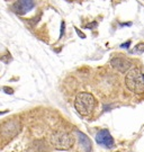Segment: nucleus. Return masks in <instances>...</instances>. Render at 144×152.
<instances>
[{
  "instance_id": "obj_1",
  "label": "nucleus",
  "mask_w": 144,
  "mask_h": 152,
  "mask_svg": "<svg viewBox=\"0 0 144 152\" xmlns=\"http://www.w3.org/2000/svg\"><path fill=\"white\" fill-rule=\"evenodd\" d=\"M96 106V99L89 92H80L75 100V108L82 116H89Z\"/></svg>"
},
{
  "instance_id": "obj_2",
  "label": "nucleus",
  "mask_w": 144,
  "mask_h": 152,
  "mask_svg": "<svg viewBox=\"0 0 144 152\" xmlns=\"http://www.w3.org/2000/svg\"><path fill=\"white\" fill-rule=\"evenodd\" d=\"M126 87L134 94L144 92V75L137 68H133L127 72L125 78Z\"/></svg>"
},
{
  "instance_id": "obj_3",
  "label": "nucleus",
  "mask_w": 144,
  "mask_h": 152,
  "mask_svg": "<svg viewBox=\"0 0 144 152\" xmlns=\"http://www.w3.org/2000/svg\"><path fill=\"white\" fill-rule=\"evenodd\" d=\"M51 143L56 150H61V151H67L72 148L73 145V139L70 135L69 133L60 131L54 133L52 137H51Z\"/></svg>"
},
{
  "instance_id": "obj_4",
  "label": "nucleus",
  "mask_w": 144,
  "mask_h": 152,
  "mask_svg": "<svg viewBox=\"0 0 144 152\" xmlns=\"http://www.w3.org/2000/svg\"><path fill=\"white\" fill-rule=\"evenodd\" d=\"M110 65L114 69L124 73L126 71H129L131 66H132V61L127 58H125V56L118 55V56H114L110 60Z\"/></svg>"
},
{
  "instance_id": "obj_5",
  "label": "nucleus",
  "mask_w": 144,
  "mask_h": 152,
  "mask_svg": "<svg viewBox=\"0 0 144 152\" xmlns=\"http://www.w3.org/2000/svg\"><path fill=\"white\" fill-rule=\"evenodd\" d=\"M19 129H20L19 121H8L1 126V133H2V136L5 137H12L19 132Z\"/></svg>"
},
{
  "instance_id": "obj_6",
  "label": "nucleus",
  "mask_w": 144,
  "mask_h": 152,
  "mask_svg": "<svg viewBox=\"0 0 144 152\" xmlns=\"http://www.w3.org/2000/svg\"><path fill=\"white\" fill-rule=\"evenodd\" d=\"M96 141L98 144H102L105 148H108V149H113L115 147V142H114V139L113 136L110 135L109 131L104 129V130H100L96 135Z\"/></svg>"
},
{
  "instance_id": "obj_7",
  "label": "nucleus",
  "mask_w": 144,
  "mask_h": 152,
  "mask_svg": "<svg viewBox=\"0 0 144 152\" xmlns=\"http://www.w3.org/2000/svg\"><path fill=\"white\" fill-rule=\"evenodd\" d=\"M33 8L34 0H17V2L14 5V10L19 15H25L26 12L32 10Z\"/></svg>"
},
{
  "instance_id": "obj_8",
  "label": "nucleus",
  "mask_w": 144,
  "mask_h": 152,
  "mask_svg": "<svg viewBox=\"0 0 144 152\" xmlns=\"http://www.w3.org/2000/svg\"><path fill=\"white\" fill-rule=\"evenodd\" d=\"M78 136H79V140H80V144L82 149L85 150L86 152H90L91 151V141L88 136L81 133V132H78Z\"/></svg>"
},
{
  "instance_id": "obj_9",
  "label": "nucleus",
  "mask_w": 144,
  "mask_h": 152,
  "mask_svg": "<svg viewBox=\"0 0 144 152\" xmlns=\"http://www.w3.org/2000/svg\"><path fill=\"white\" fill-rule=\"evenodd\" d=\"M134 53H143L144 52V43H139L133 51Z\"/></svg>"
},
{
  "instance_id": "obj_10",
  "label": "nucleus",
  "mask_w": 144,
  "mask_h": 152,
  "mask_svg": "<svg viewBox=\"0 0 144 152\" xmlns=\"http://www.w3.org/2000/svg\"><path fill=\"white\" fill-rule=\"evenodd\" d=\"M4 89H5V91H6V92H9V94H12V92H14V91H12V89H11V88H7V87H5Z\"/></svg>"
},
{
  "instance_id": "obj_11",
  "label": "nucleus",
  "mask_w": 144,
  "mask_h": 152,
  "mask_svg": "<svg viewBox=\"0 0 144 152\" xmlns=\"http://www.w3.org/2000/svg\"><path fill=\"white\" fill-rule=\"evenodd\" d=\"M129 44H131V42H129V41H128L127 43H124V44H122V45H121V48H128V46H129Z\"/></svg>"
},
{
  "instance_id": "obj_12",
  "label": "nucleus",
  "mask_w": 144,
  "mask_h": 152,
  "mask_svg": "<svg viewBox=\"0 0 144 152\" xmlns=\"http://www.w3.org/2000/svg\"><path fill=\"white\" fill-rule=\"evenodd\" d=\"M5 113H6V112H0V115H1V114H5Z\"/></svg>"
},
{
  "instance_id": "obj_13",
  "label": "nucleus",
  "mask_w": 144,
  "mask_h": 152,
  "mask_svg": "<svg viewBox=\"0 0 144 152\" xmlns=\"http://www.w3.org/2000/svg\"><path fill=\"white\" fill-rule=\"evenodd\" d=\"M69 1H77V0H69Z\"/></svg>"
},
{
  "instance_id": "obj_14",
  "label": "nucleus",
  "mask_w": 144,
  "mask_h": 152,
  "mask_svg": "<svg viewBox=\"0 0 144 152\" xmlns=\"http://www.w3.org/2000/svg\"><path fill=\"white\" fill-rule=\"evenodd\" d=\"M115 152H121V151H115Z\"/></svg>"
}]
</instances>
